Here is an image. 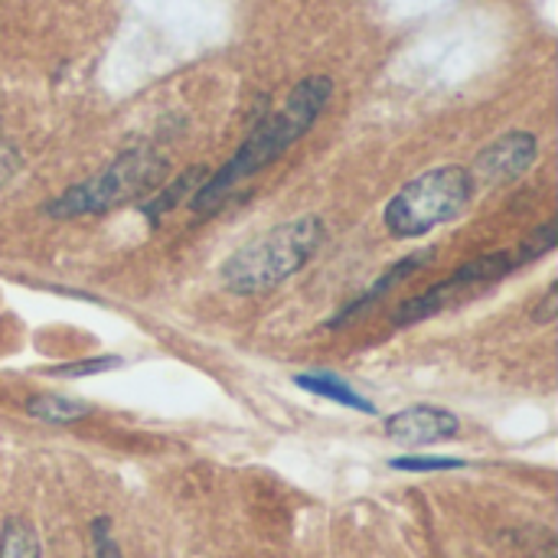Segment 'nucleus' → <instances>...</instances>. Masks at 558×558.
Returning <instances> with one entry per match:
<instances>
[{"mask_svg":"<svg viewBox=\"0 0 558 558\" xmlns=\"http://www.w3.org/2000/svg\"><path fill=\"white\" fill-rule=\"evenodd\" d=\"M330 95H333V82L327 75H307L304 82H298L291 88V95L284 98V105L278 111H268L248 131V137L242 141V147L209 180H203V186L193 193L190 206L196 213H209L235 186H242L245 180H252L255 173H262L268 163H275L291 144H298L314 128V121L327 108Z\"/></svg>","mask_w":558,"mask_h":558,"instance_id":"obj_1","label":"nucleus"},{"mask_svg":"<svg viewBox=\"0 0 558 558\" xmlns=\"http://www.w3.org/2000/svg\"><path fill=\"white\" fill-rule=\"evenodd\" d=\"M324 239H327V226L320 222V216L288 219L262 232L258 239L245 242L242 248H235L219 265V281L226 291L242 298L265 294L284 284L288 278H294L317 255Z\"/></svg>","mask_w":558,"mask_h":558,"instance_id":"obj_2","label":"nucleus"},{"mask_svg":"<svg viewBox=\"0 0 558 558\" xmlns=\"http://www.w3.org/2000/svg\"><path fill=\"white\" fill-rule=\"evenodd\" d=\"M167 160L154 147H131L121 150L108 167L92 173L82 183H72L56 199L46 203V216L52 219H78V216H101L114 206L154 196L163 183Z\"/></svg>","mask_w":558,"mask_h":558,"instance_id":"obj_3","label":"nucleus"},{"mask_svg":"<svg viewBox=\"0 0 558 558\" xmlns=\"http://www.w3.org/2000/svg\"><path fill=\"white\" fill-rule=\"evenodd\" d=\"M474 180L464 167H435L409 180L383 209V222L396 239H422L451 222L471 203Z\"/></svg>","mask_w":558,"mask_h":558,"instance_id":"obj_4","label":"nucleus"},{"mask_svg":"<svg viewBox=\"0 0 558 558\" xmlns=\"http://www.w3.org/2000/svg\"><path fill=\"white\" fill-rule=\"evenodd\" d=\"M513 268H520V265H517V252H490V255L471 258V262H464L451 278L438 281V284L428 288L425 294L409 298V301L396 311V324H399V327H409V324L432 320V317L441 314L448 304H454L464 291L494 284V281L507 278Z\"/></svg>","mask_w":558,"mask_h":558,"instance_id":"obj_5","label":"nucleus"},{"mask_svg":"<svg viewBox=\"0 0 558 558\" xmlns=\"http://www.w3.org/2000/svg\"><path fill=\"white\" fill-rule=\"evenodd\" d=\"M539 157V141L536 134L530 131H510V134H500L494 144H487L477 160H474V170L471 180L474 186H500V183H510L517 177H523Z\"/></svg>","mask_w":558,"mask_h":558,"instance_id":"obj_6","label":"nucleus"},{"mask_svg":"<svg viewBox=\"0 0 558 558\" xmlns=\"http://www.w3.org/2000/svg\"><path fill=\"white\" fill-rule=\"evenodd\" d=\"M383 432L389 441H396L402 448H432V445L458 438L461 422L454 412H448L441 405H409V409L389 415Z\"/></svg>","mask_w":558,"mask_h":558,"instance_id":"obj_7","label":"nucleus"},{"mask_svg":"<svg viewBox=\"0 0 558 558\" xmlns=\"http://www.w3.org/2000/svg\"><path fill=\"white\" fill-rule=\"evenodd\" d=\"M432 258H435V248H422V252H412V255H405L402 262H396V265H392V268H389V271H386V275H383V278L373 284V288H366V291H363V294H360L353 304H347V307H343V311H340V314L330 320V327H347L350 320H356L363 311H369L376 301H383V298H386V294H389L396 284H402L405 278H412V275H415L422 265H428Z\"/></svg>","mask_w":558,"mask_h":558,"instance_id":"obj_8","label":"nucleus"},{"mask_svg":"<svg viewBox=\"0 0 558 558\" xmlns=\"http://www.w3.org/2000/svg\"><path fill=\"white\" fill-rule=\"evenodd\" d=\"M294 386L311 392V396L330 399V402H337L343 409H353V412H363V415H376V405L366 396H360L350 383L333 376V373H320V369L317 373H301V376H294Z\"/></svg>","mask_w":558,"mask_h":558,"instance_id":"obj_9","label":"nucleus"},{"mask_svg":"<svg viewBox=\"0 0 558 558\" xmlns=\"http://www.w3.org/2000/svg\"><path fill=\"white\" fill-rule=\"evenodd\" d=\"M26 415L43 422V425H72V422L88 415V405L72 399V396L43 392V396H29L26 399Z\"/></svg>","mask_w":558,"mask_h":558,"instance_id":"obj_10","label":"nucleus"},{"mask_svg":"<svg viewBox=\"0 0 558 558\" xmlns=\"http://www.w3.org/2000/svg\"><path fill=\"white\" fill-rule=\"evenodd\" d=\"M203 180H206V167H196V170H186V173H180L170 186H163V190H157L154 193V199L144 206L147 209V216H163V213H170L173 206H180L183 199H193V193L203 186Z\"/></svg>","mask_w":558,"mask_h":558,"instance_id":"obj_11","label":"nucleus"},{"mask_svg":"<svg viewBox=\"0 0 558 558\" xmlns=\"http://www.w3.org/2000/svg\"><path fill=\"white\" fill-rule=\"evenodd\" d=\"M0 558H43L36 530L26 520H7L0 530Z\"/></svg>","mask_w":558,"mask_h":558,"instance_id":"obj_12","label":"nucleus"},{"mask_svg":"<svg viewBox=\"0 0 558 558\" xmlns=\"http://www.w3.org/2000/svg\"><path fill=\"white\" fill-rule=\"evenodd\" d=\"M389 468L405 471V474H435V471H461V468H468V461L438 458V454H402V458H392Z\"/></svg>","mask_w":558,"mask_h":558,"instance_id":"obj_13","label":"nucleus"},{"mask_svg":"<svg viewBox=\"0 0 558 558\" xmlns=\"http://www.w3.org/2000/svg\"><path fill=\"white\" fill-rule=\"evenodd\" d=\"M121 360L118 356H95V360H78V363H65L49 369V376H62V379H75V376H98L108 369H118Z\"/></svg>","mask_w":558,"mask_h":558,"instance_id":"obj_14","label":"nucleus"},{"mask_svg":"<svg viewBox=\"0 0 558 558\" xmlns=\"http://www.w3.org/2000/svg\"><path fill=\"white\" fill-rule=\"evenodd\" d=\"M556 248V226L553 222H546L539 232H533L523 245H520V252H517V265H526V262H536V258H543L546 252H553Z\"/></svg>","mask_w":558,"mask_h":558,"instance_id":"obj_15","label":"nucleus"},{"mask_svg":"<svg viewBox=\"0 0 558 558\" xmlns=\"http://www.w3.org/2000/svg\"><path fill=\"white\" fill-rule=\"evenodd\" d=\"M92 549H95V558H121V549L111 539V530H108V520L105 517H98L92 523Z\"/></svg>","mask_w":558,"mask_h":558,"instance_id":"obj_16","label":"nucleus"},{"mask_svg":"<svg viewBox=\"0 0 558 558\" xmlns=\"http://www.w3.org/2000/svg\"><path fill=\"white\" fill-rule=\"evenodd\" d=\"M558 314V284H549V291L543 294V301L533 307V320L536 324H553Z\"/></svg>","mask_w":558,"mask_h":558,"instance_id":"obj_17","label":"nucleus"},{"mask_svg":"<svg viewBox=\"0 0 558 558\" xmlns=\"http://www.w3.org/2000/svg\"><path fill=\"white\" fill-rule=\"evenodd\" d=\"M533 558H556V553H553V549H546V553H539V556H533Z\"/></svg>","mask_w":558,"mask_h":558,"instance_id":"obj_18","label":"nucleus"}]
</instances>
